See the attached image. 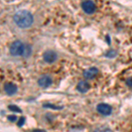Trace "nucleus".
<instances>
[{
    "label": "nucleus",
    "instance_id": "f257e3e1",
    "mask_svg": "<svg viewBox=\"0 0 132 132\" xmlns=\"http://www.w3.org/2000/svg\"><path fill=\"white\" fill-rule=\"evenodd\" d=\"M14 22L19 27L21 28H27L31 27L34 22V17L31 12L27 10H20L17 12L13 16Z\"/></svg>",
    "mask_w": 132,
    "mask_h": 132
},
{
    "label": "nucleus",
    "instance_id": "f03ea898",
    "mask_svg": "<svg viewBox=\"0 0 132 132\" xmlns=\"http://www.w3.org/2000/svg\"><path fill=\"white\" fill-rule=\"evenodd\" d=\"M25 44H23L20 41H15L12 43L10 47V53L11 55L14 56H23L25 50Z\"/></svg>",
    "mask_w": 132,
    "mask_h": 132
},
{
    "label": "nucleus",
    "instance_id": "7ed1b4c3",
    "mask_svg": "<svg viewBox=\"0 0 132 132\" xmlns=\"http://www.w3.org/2000/svg\"><path fill=\"white\" fill-rule=\"evenodd\" d=\"M81 7L83 11L87 14H93L96 11V5L92 0H85V1H83Z\"/></svg>",
    "mask_w": 132,
    "mask_h": 132
},
{
    "label": "nucleus",
    "instance_id": "20e7f679",
    "mask_svg": "<svg viewBox=\"0 0 132 132\" xmlns=\"http://www.w3.org/2000/svg\"><path fill=\"white\" fill-rule=\"evenodd\" d=\"M97 111L104 116H108L112 113V108L107 103H100L97 106Z\"/></svg>",
    "mask_w": 132,
    "mask_h": 132
},
{
    "label": "nucleus",
    "instance_id": "39448f33",
    "mask_svg": "<svg viewBox=\"0 0 132 132\" xmlns=\"http://www.w3.org/2000/svg\"><path fill=\"white\" fill-rule=\"evenodd\" d=\"M52 83H53L52 78L48 75H42L38 79V85L42 88H48V87H50L52 85Z\"/></svg>",
    "mask_w": 132,
    "mask_h": 132
},
{
    "label": "nucleus",
    "instance_id": "423d86ee",
    "mask_svg": "<svg viewBox=\"0 0 132 132\" xmlns=\"http://www.w3.org/2000/svg\"><path fill=\"white\" fill-rule=\"evenodd\" d=\"M57 59V55L53 50H47L43 54V60L48 63H53Z\"/></svg>",
    "mask_w": 132,
    "mask_h": 132
},
{
    "label": "nucleus",
    "instance_id": "0eeeda50",
    "mask_svg": "<svg viewBox=\"0 0 132 132\" xmlns=\"http://www.w3.org/2000/svg\"><path fill=\"white\" fill-rule=\"evenodd\" d=\"M99 73V70L96 67H91L84 71V77L87 79H93Z\"/></svg>",
    "mask_w": 132,
    "mask_h": 132
},
{
    "label": "nucleus",
    "instance_id": "6e6552de",
    "mask_svg": "<svg viewBox=\"0 0 132 132\" xmlns=\"http://www.w3.org/2000/svg\"><path fill=\"white\" fill-rule=\"evenodd\" d=\"M4 89H5V92L6 93H7L8 95H13L17 93V91H18V87L15 84H13V83H6L5 85V86H4Z\"/></svg>",
    "mask_w": 132,
    "mask_h": 132
},
{
    "label": "nucleus",
    "instance_id": "1a4fd4ad",
    "mask_svg": "<svg viewBox=\"0 0 132 132\" xmlns=\"http://www.w3.org/2000/svg\"><path fill=\"white\" fill-rule=\"evenodd\" d=\"M89 89H90V85H89V83L86 81V80H81V81H79L78 86H77V90L81 93H86V92L89 91Z\"/></svg>",
    "mask_w": 132,
    "mask_h": 132
},
{
    "label": "nucleus",
    "instance_id": "9d476101",
    "mask_svg": "<svg viewBox=\"0 0 132 132\" xmlns=\"http://www.w3.org/2000/svg\"><path fill=\"white\" fill-rule=\"evenodd\" d=\"M32 53V48L30 45H26L25 46V50H24V54L23 56L24 57H28Z\"/></svg>",
    "mask_w": 132,
    "mask_h": 132
},
{
    "label": "nucleus",
    "instance_id": "9b49d317",
    "mask_svg": "<svg viewBox=\"0 0 132 132\" xmlns=\"http://www.w3.org/2000/svg\"><path fill=\"white\" fill-rule=\"evenodd\" d=\"M93 132H112V130L108 127L101 126V127L96 128V129H95Z\"/></svg>",
    "mask_w": 132,
    "mask_h": 132
},
{
    "label": "nucleus",
    "instance_id": "f8f14e48",
    "mask_svg": "<svg viewBox=\"0 0 132 132\" xmlns=\"http://www.w3.org/2000/svg\"><path fill=\"white\" fill-rule=\"evenodd\" d=\"M8 108H9L11 111H12V112L21 113V109L16 105H9V106H8Z\"/></svg>",
    "mask_w": 132,
    "mask_h": 132
},
{
    "label": "nucleus",
    "instance_id": "ddd939ff",
    "mask_svg": "<svg viewBox=\"0 0 132 132\" xmlns=\"http://www.w3.org/2000/svg\"><path fill=\"white\" fill-rule=\"evenodd\" d=\"M43 107L44 108H52V109H61V108H63L62 107H57V106L52 105V104H44Z\"/></svg>",
    "mask_w": 132,
    "mask_h": 132
},
{
    "label": "nucleus",
    "instance_id": "4468645a",
    "mask_svg": "<svg viewBox=\"0 0 132 132\" xmlns=\"http://www.w3.org/2000/svg\"><path fill=\"white\" fill-rule=\"evenodd\" d=\"M25 121H26V119H25V117H20V120H19V123H18V126H23L24 125V123H25Z\"/></svg>",
    "mask_w": 132,
    "mask_h": 132
},
{
    "label": "nucleus",
    "instance_id": "2eb2a0df",
    "mask_svg": "<svg viewBox=\"0 0 132 132\" xmlns=\"http://www.w3.org/2000/svg\"><path fill=\"white\" fill-rule=\"evenodd\" d=\"M126 85H127L128 86L132 87V77H130V78H127Z\"/></svg>",
    "mask_w": 132,
    "mask_h": 132
},
{
    "label": "nucleus",
    "instance_id": "dca6fc26",
    "mask_svg": "<svg viewBox=\"0 0 132 132\" xmlns=\"http://www.w3.org/2000/svg\"><path fill=\"white\" fill-rule=\"evenodd\" d=\"M8 120L11 121V122H15L17 120V117L16 116H8Z\"/></svg>",
    "mask_w": 132,
    "mask_h": 132
}]
</instances>
